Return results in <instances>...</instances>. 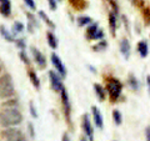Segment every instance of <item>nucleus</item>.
<instances>
[{
  "label": "nucleus",
  "mask_w": 150,
  "mask_h": 141,
  "mask_svg": "<svg viewBox=\"0 0 150 141\" xmlns=\"http://www.w3.org/2000/svg\"><path fill=\"white\" fill-rule=\"evenodd\" d=\"M23 123V114L18 107H4L0 111V125L4 129L15 128Z\"/></svg>",
  "instance_id": "obj_1"
},
{
  "label": "nucleus",
  "mask_w": 150,
  "mask_h": 141,
  "mask_svg": "<svg viewBox=\"0 0 150 141\" xmlns=\"http://www.w3.org/2000/svg\"><path fill=\"white\" fill-rule=\"evenodd\" d=\"M15 94L13 78L9 73H5L0 76V99H9Z\"/></svg>",
  "instance_id": "obj_2"
},
{
  "label": "nucleus",
  "mask_w": 150,
  "mask_h": 141,
  "mask_svg": "<svg viewBox=\"0 0 150 141\" xmlns=\"http://www.w3.org/2000/svg\"><path fill=\"white\" fill-rule=\"evenodd\" d=\"M123 91V84L120 82V80L115 78H106V92L109 94L110 101L115 102L121 95Z\"/></svg>",
  "instance_id": "obj_3"
},
{
  "label": "nucleus",
  "mask_w": 150,
  "mask_h": 141,
  "mask_svg": "<svg viewBox=\"0 0 150 141\" xmlns=\"http://www.w3.org/2000/svg\"><path fill=\"white\" fill-rule=\"evenodd\" d=\"M1 135H3V137L5 139V141H26V137H25V135L23 134V131L16 128L4 129Z\"/></svg>",
  "instance_id": "obj_4"
},
{
  "label": "nucleus",
  "mask_w": 150,
  "mask_h": 141,
  "mask_svg": "<svg viewBox=\"0 0 150 141\" xmlns=\"http://www.w3.org/2000/svg\"><path fill=\"white\" fill-rule=\"evenodd\" d=\"M60 97H62V104H63L65 119H67L69 124H71V104H70V99H69V94L67 91V89H63L62 90Z\"/></svg>",
  "instance_id": "obj_5"
},
{
  "label": "nucleus",
  "mask_w": 150,
  "mask_h": 141,
  "mask_svg": "<svg viewBox=\"0 0 150 141\" xmlns=\"http://www.w3.org/2000/svg\"><path fill=\"white\" fill-rule=\"evenodd\" d=\"M49 80H50V85H51V89L55 91V92H62L64 87V84L62 81V76L54 71V70H50L49 71Z\"/></svg>",
  "instance_id": "obj_6"
},
{
  "label": "nucleus",
  "mask_w": 150,
  "mask_h": 141,
  "mask_svg": "<svg viewBox=\"0 0 150 141\" xmlns=\"http://www.w3.org/2000/svg\"><path fill=\"white\" fill-rule=\"evenodd\" d=\"M83 131L85 134V137L89 141H94V128H93L90 117H89L88 114L83 115Z\"/></svg>",
  "instance_id": "obj_7"
},
{
  "label": "nucleus",
  "mask_w": 150,
  "mask_h": 141,
  "mask_svg": "<svg viewBox=\"0 0 150 141\" xmlns=\"http://www.w3.org/2000/svg\"><path fill=\"white\" fill-rule=\"evenodd\" d=\"M50 59H51V64H53L54 68H55V71L58 73L62 78L67 76V68L64 66V64L62 61V59L59 58V55L53 53V54H51V56H50Z\"/></svg>",
  "instance_id": "obj_8"
},
{
  "label": "nucleus",
  "mask_w": 150,
  "mask_h": 141,
  "mask_svg": "<svg viewBox=\"0 0 150 141\" xmlns=\"http://www.w3.org/2000/svg\"><path fill=\"white\" fill-rule=\"evenodd\" d=\"M30 50H31L33 58H34V61L36 63V65H38V66H39L40 69H44V68L46 66V58H45V55L41 53L39 49H36L35 46H31Z\"/></svg>",
  "instance_id": "obj_9"
},
{
  "label": "nucleus",
  "mask_w": 150,
  "mask_h": 141,
  "mask_svg": "<svg viewBox=\"0 0 150 141\" xmlns=\"http://www.w3.org/2000/svg\"><path fill=\"white\" fill-rule=\"evenodd\" d=\"M91 112H93V120H94V124H95V128L103 129V126H104V119H103V115L99 110V107L91 106Z\"/></svg>",
  "instance_id": "obj_10"
},
{
  "label": "nucleus",
  "mask_w": 150,
  "mask_h": 141,
  "mask_svg": "<svg viewBox=\"0 0 150 141\" xmlns=\"http://www.w3.org/2000/svg\"><path fill=\"white\" fill-rule=\"evenodd\" d=\"M25 15L28 18V24H26L28 30H29V32H34L35 29L39 27V21H38V19H36V16L34 15V14H31L29 11H26Z\"/></svg>",
  "instance_id": "obj_11"
},
{
  "label": "nucleus",
  "mask_w": 150,
  "mask_h": 141,
  "mask_svg": "<svg viewBox=\"0 0 150 141\" xmlns=\"http://www.w3.org/2000/svg\"><path fill=\"white\" fill-rule=\"evenodd\" d=\"M119 48H120L121 55H123L125 59H129V58H130V50H131V46H130L129 40H128V39H123V40L120 41Z\"/></svg>",
  "instance_id": "obj_12"
},
{
  "label": "nucleus",
  "mask_w": 150,
  "mask_h": 141,
  "mask_svg": "<svg viewBox=\"0 0 150 141\" xmlns=\"http://www.w3.org/2000/svg\"><path fill=\"white\" fill-rule=\"evenodd\" d=\"M99 30V25H98V23H91L90 25H88L86 27V39L88 40H94V37H95V34Z\"/></svg>",
  "instance_id": "obj_13"
},
{
  "label": "nucleus",
  "mask_w": 150,
  "mask_h": 141,
  "mask_svg": "<svg viewBox=\"0 0 150 141\" xmlns=\"http://www.w3.org/2000/svg\"><path fill=\"white\" fill-rule=\"evenodd\" d=\"M109 27H110L111 35L115 36L116 27H118V18H116V14L112 13V11L109 13Z\"/></svg>",
  "instance_id": "obj_14"
},
{
  "label": "nucleus",
  "mask_w": 150,
  "mask_h": 141,
  "mask_svg": "<svg viewBox=\"0 0 150 141\" xmlns=\"http://www.w3.org/2000/svg\"><path fill=\"white\" fill-rule=\"evenodd\" d=\"M0 35L5 39V41H9V43H15V35H14L11 31H9L4 25H0Z\"/></svg>",
  "instance_id": "obj_15"
},
{
  "label": "nucleus",
  "mask_w": 150,
  "mask_h": 141,
  "mask_svg": "<svg viewBox=\"0 0 150 141\" xmlns=\"http://www.w3.org/2000/svg\"><path fill=\"white\" fill-rule=\"evenodd\" d=\"M68 1L76 11H83L88 6L86 0H68Z\"/></svg>",
  "instance_id": "obj_16"
},
{
  "label": "nucleus",
  "mask_w": 150,
  "mask_h": 141,
  "mask_svg": "<svg viewBox=\"0 0 150 141\" xmlns=\"http://www.w3.org/2000/svg\"><path fill=\"white\" fill-rule=\"evenodd\" d=\"M46 40H48V44H49V46L53 50L58 49V45H59L58 37L55 36V34H54L53 31H48V32H46Z\"/></svg>",
  "instance_id": "obj_17"
},
{
  "label": "nucleus",
  "mask_w": 150,
  "mask_h": 141,
  "mask_svg": "<svg viewBox=\"0 0 150 141\" xmlns=\"http://www.w3.org/2000/svg\"><path fill=\"white\" fill-rule=\"evenodd\" d=\"M138 51H139V55L142 58H146L148 54H149V45L145 40H140L138 43Z\"/></svg>",
  "instance_id": "obj_18"
},
{
  "label": "nucleus",
  "mask_w": 150,
  "mask_h": 141,
  "mask_svg": "<svg viewBox=\"0 0 150 141\" xmlns=\"http://www.w3.org/2000/svg\"><path fill=\"white\" fill-rule=\"evenodd\" d=\"M94 91H95V95L98 96L100 101L105 100L106 96V89H104V86H101L100 84H94Z\"/></svg>",
  "instance_id": "obj_19"
},
{
  "label": "nucleus",
  "mask_w": 150,
  "mask_h": 141,
  "mask_svg": "<svg viewBox=\"0 0 150 141\" xmlns=\"http://www.w3.org/2000/svg\"><path fill=\"white\" fill-rule=\"evenodd\" d=\"M128 85L130 86L131 90H134V91H138L140 89V84L138 81V79L135 78L134 74H129V76H128Z\"/></svg>",
  "instance_id": "obj_20"
},
{
  "label": "nucleus",
  "mask_w": 150,
  "mask_h": 141,
  "mask_svg": "<svg viewBox=\"0 0 150 141\" xmlns=\"http://www.w3.org/2000/svg\"><path fill=\"white\" fill-rule=\"evenodd\" d=\"M93 23V19L90 18V16H88V15H81V16H79L78 19H76V24H78V26H80V27H83V26H88V25H90Z\"/></svg>",
  "instance_id": "obj_21"
},
{
  "label": "nucleus",
  "mask_w": 150,
  "mask_h": 141,
  "mask_svg": "<svg viewBox=\"0 0 150 141\" xmlns=\"http://www.w3.org/2000/svg\"><path fill=\"white\" fill-rule=\"evenodd\" d=\"M0 14L3 16H10L11 14V3H6V4H0Z\"/></svg>",
  "instance_id": "obj_22"
},
{
  "label": "nucleus",
  "mask_w": 150,
  "mask_h": 141,
  "mask_svg": "<svg viewBox=\"0 0 150 141\" xmlns=\"http://www.w3.org/2000/svg\"><path fill=\"white\" fill-rule=\"evenodd\" d=\"M39 16H40L41 20H43L45 24L50 27V29H55V24H54L53 21H51V19H50L48 15H46V14H45L43 10H39Z\"/></svg>",
  "instance_id": "obj_23"
},
{
  "label": "nucleus",
  "mask_w": 150,
  "mask_h": 141,
  "mask_svg": "<svg viewBox=\"0 0 150 141\" xmlns=\"http://www.w3.org/2000/svg\"><path fill=\"white\" fill-rule=\"evenodd\" d=\"M29 78H30V81L33 84V86L35 89H39L40 87V80L38 78V75L35 74L34 70H29Z\"/></svg>",
  "instance_id": "obj_24"
},
{
  "label": "nucleus",
  "mask_w": 150,
  "mask_h": 141,
  "mask_svg": "<svg viewBox=\"0 0 150 141\" xmlns=\"http://www.w3.org/2000/svg\"><path fill=\"white\" fill-rule=\"evenodd\" d=\"M24 29H25V26H24V24H23V23L15 21V23L13 24V26H11V32H13L14 35H16V34H20V32L24 31Z\"/></svg>",
  "instance_id": "obj_25"
},
{
  "label": "nucleus",
  "mask_w": 150,
  "mask_h": 141,
  "mask_svg": "<svg viewBox=\"0 0 150 141\" xmlns=\"http://www.w3.org/2000/svg\"><path fill=\"white\" fill-rule=\"evenodd\" d=\"M112 120H114L115 125H121V123H123V115H121V112L119 110H112Z\"/></svg>",
  "instance_id": "obj_26"
},
{
  "label": "nucleus",
  "mask_w": 150,
  "mask_h": 141,
  "mask_svg": "<svg viewBox=\"0 0 150 141\" xmlns=\"http://www.w3.org/2000/svg\"><path fill=\"white\" fill-rule=\"evenodd\" d=\"M108 48V41L106 40H100L95 46H93L94 51H104Z\"/></svg>",
  "instance_id": "obj_27"
},
{
  "label": "nucleus",
  "mask_w": 150,
  "mask_h": 141,
  "mask_svg": "<svg viewBox=\"0 0 150 141\" xmlns=\"http://www.w3.org/2000/svg\"><path fill=\"white\" fill-rule=\"evenodd\" d=\"M19 56H20L21 61L24 63L25 65H28V66H29V65H30V59H29V56L26 55L25 50H20V53H19Z\"/></svg>",
  "instance_id": "obj_28"
},
{
  "label": "nucleus",
  "mask_w": 150,
  "mask_h": 141,
  "mask_svg": "<svg viewBox=\"0 0 150 141\" xmlns=\"http://www.w3.org/2000/svg\"><path fill=\"white\" fill-rule=\"evenodd\" d=\"M15 45H16V48H19L20 50H25V48H26L25 39H24V37H19V39H15Z\"/></svg>",
  "instance_id": "obj_29"
},
{
  "label": "nucleus",
  "mask_w": 150,
  "mask_h": 141,
  "mask_svg": "<svg viewBox=\"0 0 150 141\" xmlns=\"http://www.w3.org/2000/svg\"><path fill=\"white\" fill-rule=\"evenodd\" d=\"M3 107H18V100L16 99H10L5 102H3Z\"/></svg>",
  "instance_id": "obj_30"
},
{
  "label": "nucleus",
  "mask_w": 150,
  "mask_h": 141,
  "mask_svg": "<svg viewBox=\"0 0 150 141\" xmlns=\"http://www.w3.org/2000/svg\"><path fill=\"white\" fill-rule=\"evenodd\" d=\"M29 110H30V115L34 117V119H38V111H36V109H35V106H34V102L33 101H30L29 102Z\"/></svg>",
  "instance_id": "obj_31"
},
{
  "label": "nucleus",
  "mask_w": 150,
  "mask_h": 141,
  "mask_svg": "<svg viewBox=\"0 0 150 141\" xmlns=\"http://www.w3.org/2000/svg\"><path fill=\"white\" fill-rule=\"evenodd\" d=\"M25 5L30 9V10H35L36 9V4H35V0H24Z\"/></svg>",
  "instance_id": "obj_32"
},
{
  "label": "nucleus",
  "mask_w": 150,
  "mask_h": 141,
  "mask_svg": "<svg viewBox=\"0 0 150 141\" xmlns=\"http://www.w3.org/2000/svg\"><path fill=\"white\" fill-rule=\"evenodd\" d=\"M110 4V6L112 8V13H115V14H118L119 11V6H118V3H116V0H108Z\"/></svg>",
  "instance_id": "obj_33"
},
{
  "label": "nucleus",
  "mask_w": 150,
  "mask_h": 141,
  "mask_svg": "<svg viewBox=\"0 0 150 141\" xmlns=\"http://www.w3.org/2000/svg\"><path fill=\"white\" fill-rule=\"evenodd\" d=\"M48 4H49V9L50 10L55 11L58 9V0H48Z\"/></svg>",
  "instance_id": "obj_34"
},
{
  "label": "nucleus",
  "mask_w": 150,
  "mask_h": 141,
  "mask_svg": "<svg viewBox=\"0 0 150 141\" xmlns=\"http://www.w3.org/2000/svg\"><path fill=\"white\" fill-rule=\"evenodd\" d=\"M28 130H29L30 137H31V139H35V129H34V125H33V123L28 124Z\"/></svg>",
  "instance_id": "obj_35"
},
{
  "label": "nucleus",
  "mask_w": 150,
  "mask_h": 141,
  "mask_svg": "<svg viewBox=\"0 0 150 141\" xmlns=\"http://www.w3.org/2000/svg\"><path fill=\"white\" fill-rule=\"evenodd\" d=\"M143 14H144V19H145V21H146V24H150V9L145 8Z\"/></svg>",
  "instance_id": "obj_36"
},
{
  "label": "nucleus",
  "mask_w": 150,
  "mask_h": 141,
  "mask_svg": "<svg viewBox=\"0 0 150 141\" xmlns=\"http://www.w3.org/2000/svg\"><path fill=\"white\" fill-rule=\"evenodd\" d=\"M94 40H104V31L101 29L98 30V32L95 34V37H94Z\"/></svg>",
  "instance_id": "obj_37"
},
{
  "label": "nucleus",
  "mask_w": 150,
  "mask_h": 141,
  "mask_svg": "<svg viewBox=\"0 0 150 141\" xmlns=\"http://www.w3.org/2000/svg\"><path fill=\"white\" fill-rule=\"evenodd\" d=\"M145 139H146V141H150V126L145 129Z\"/></svg>",
  "instance_id": "obj_38"
},
{
  "label": "nucleus",
  "mask_w": 150,
  "mask_h": 141,
  "mask_svg": "<svg viewBox=\"0 0 150 141\" xmlns=\"http://www.w3.org/2000/svg\"><path fill=\"white\" fill-rule=\"evenodd\" d=\"M62 141H70V137H69V135L67 133H64L63 134V137H62Z\"/></svg>",
  "instance_id": "obj_39"
},
{
  "label": "nucleus",
  "mask_w": 150,
  "mask_h": 141,
  "mask_svg": "<svg viewBox=\"0 0 150 141\" xmlns=\"http://www.w3.org/2000/svg\"><path fill=\"white\" fill-rule=\"evenodd\" d=\"M146 84H148V89H149V94H150V75H148V78H146Z\"/></svg>",
  "instance_id": "obj_40"
},
{
  "label": "nucleus",
  "mask_w": 150,
  "mask_h": 141,
  "mask_svg": "<svg viewBox=\"0 0 150 141\" xmlns=\"http://www.w3.org/2000/svg\"><path fill=\"white\" fill-rule=\"evenodd\" d=\"M6 3H10V0H0V4H6Z\"/></svg>",
  "instance_id": "obj_41"
},
{
  "label": "nucleus",
  "mask_w": 150,
  "mask_h": 141,
  "mask_svg": "<svg viewBox=\"0 0 150 141\" xmlns=\"http://www.w3.org/2000/svg\"><path fill=\"white\" fill-rule=\"evenodd\" d=\"M4 70V65H3V63H1V60H0V73H1Z\"/></svg>",
  "instance_id": "obj_42"
},
{
  "label": "nucleus",
  "mask_w": 150,
  "mask_h": 141,
  "mask_svg": "<svg viewBox=\"0 0 150 141\" xmlns=\"http://www.w3.org/2000/svg\"><path fill=\"white\" fill-rule=\"evenodd\" d=\"M89 69L91 70V73H96V69H94L93 66H89Z\"/></svg>",
  "instance_id": "obj_43"
},
{
  "label": "nucleus",
  "mask_w": 150,
  "mask_h": 141,
  "mask_svg": "<svg viewBox=\"0 0 150 141\" xmlns=\"http://www.w3.org/2000/svg\"><path fill=\"white\" fill-rule=\"evenodd\" d=\"M80 141H88V139L86 137H81V140Z\"/></svg>",
  "instance_id": "obj_44"
},
{
  "label": "nucleus",
  "mask_w": 150,
  "mask_h": 141,
  "mask_svg": "<svg viewBox=\"0 0 150 141\" xmlns=\"http://www.w3.org/2000/svg\"><path fill=\"white\" fill-rule=\"evenodd\" d=\"M58 1H62V0H58Z\"/></svg>",
  "instance_id": "obj_45"
}]
</instances>
